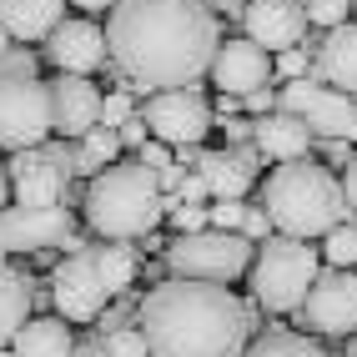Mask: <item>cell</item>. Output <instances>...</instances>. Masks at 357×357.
Returning a JSON list of instances; mask_svg holds the SVG:
<instances>
[{
    "label": "cell",
    "mask_w": 357,
    "mask_h": 357,
    "mask_svg": "<svg viewBox=\"0 0 357 357\" xmlns=\"http://www.w3.org/2000/svg\"><path fill=\"white\" fill-rule=\"evenodd\" d=\"M302 15H307V26L337 31V26H347V15H352V0H302Z\"/></svg>",
    "instance_id": "cell-28"
},
{
    "label": "cell",
    "mask_w": 357,
    "mask_h": 357,
    "mask_svg": "<svg viewBox=\"0 0 357 357\" xmlns=\"http://www.w3.org/2000/svg\"><path fill=\"white\" fill-rule=\"evenodd\" d=\"M312 70L332 91H357V20L322 36V45L312 51Z\"/></svg>",
    "instance_id": "cell-19"
},
{
    "label": "cell",
    "mask_w": 357,
    "mask_h": 357,
    "mask_svg": "<svg viewBox=\"0 0 357 357\" xmlns=\"http://www.w3.org/2000/svg\"><path fill=\"white\" fill-rule=\"evenodd\" d=\"M6 51H10V36H6V31H0V56H6Z\"/></svg>",
    "instance_id": "cell-46"
},
{
    "label": "cell",
    "mask_w": 357,
    "mask_h": 357,
    "mask_svg": "<svg viewBox=\"0 0 357 357\" xmlns=\"http://www.w3.org/2000/svg\"><path fill=\"white\" fill-rule=\"evenodd\" d=\"M116 136H121V146H141V141H146V121H141V116H131V121L116 126Z\"/></svg>",
    "instance_id": "cell-37"
},
{
    "label": "cell",
    "mask_w": 357,
    "mask_h": 357,
    "mask_svg": "<svg viewBox=\"0 0 357 357\" xmlns=\"http://www.w3.org/2000/svg\"><path fill=\"white\" fill-rule=\"evenodd\" d=\"M302 322L327 337H347L357 332V272H317V282L302 297Z\"/></svg>",
    "instance_id": "cell-12"
},
{
    "label": "cell",
    "mask_w": 357,
    "mask_h": 357,
    "mask_svg": "<svg viewBox=\"0 0 357 357\" xmlns=\"http://www.w3.org/2000/svg\"><path fill=\"white\" fill-rule=\"evenodd\" d=\"M242 217H247V202H211L206 206L211 231H242Z\"/></svg>",
    "instance_id": "cell-30"
},
{
    "label": "cell",
    "mask_w": 357,
    "mask_h": 357,
    "mask_svg": "<svg viewBox=\"0 0 357 357\" xmlns=\"http://www.w3.org/2000/svg\"><path fill=\"white\" fill-rule=\"evenodd\" d=\"M6 176H10L15 206H61L66 202V181H70V151H61V146L15 151Z\"/></svg>",
    "instance_id": "cell-10"
},
{
    "label": "cell",
    "mask_w": 357,
    "mask_h": 357,
    "mask_svg": "<svg viewBox=\"0 0 357 357\" xmlns=\"http://www.w3.org/2000/svg\"><path fill=\"white\" fill-rule=\"evenodd\" d=\"M45 51H51L61 76H91L106 61V31L96 20H61V26L45 36Z\"/></svg>",
    "instance_id": "cell-16"
},
{
    "label": "cell",
    "mask_w": 357,
    "mask_h": 357,
    "mask_svg": "<svg viewBox=\"0 0 357 357\" xmlns=\"http://www.w3.org/2000/svg\"><path fill=\"white\" fill-rule=\"evenodd\" d=\"M222 45L217 15L202 0H116L106 20V51L136 86L176 91L211 70Z\"/></svg>",
    "instance_id": "cell-1"
},
{
    "label": "cell",
    "mask_w": 357,
    "mask_h": 357,
    "mask_svg": "<svg viewBox=\"0 0 357 357\" xmlns=\"http://www.w3.org/2000/svg\"><path fill=\"white\" fill-rule=\"evenodd\" d=\"M252 136H257V151H261V156H272L277 166H282V161H302L307 146H312V131H307L297 116H287V111L261 116V121L252 126Z\"/></svg>",
    "instance_id": "cell-21"
},
{
    "label": "cell",
    "mask_w": 357,
    "mask_h": 357,
    "mask_svg": "<svg viewBox=\"0 0 357 357\" xmlns=\"http://www.w3.org/2000/svg\"><path fill=\"white\" fill-rule=\"evenodd\" d=\"M252 297L257 307L267 312H297L307 287L317 282V252L297 242V236H267L257 252H252Z\"/></svg>",
    "instance_id": "cell-6"
},
{
    "label": "cell",
    "mask_w": 357,
    "mask_h": 357,
    "mask_svg": "<svg viewBox=\"0 0 357 357\" xmlns=\"http://www.w3.org/2000/svg\"><path fill=\"white\" fill-rule=\"evenodd\" d=\"M166 217V197L156 186V172L141 161H116L86 186V227L101 231L106 242H136L151 236Z\"/></svg>",
    "instance_id": "cell-4"
},
{
    "label": "cell",
    "mask_w": 357,
    "mask_h": 357,
    "mask_svg": "<svg viewBox=\"0 0 357 357\" xmlns=\"http://www.w3.org/2000/svg\"><path fill=\"white\" fill-rule=\"evenodd\" d=\"M45 91H51V131L86 136L101 126V86L91 76H56L45 81Z\"/></svg>",
    "instance_id": "cell-15"
},
{
    "label": "cell",
    "mask_w": 357,
    "mask_h": 357,
    "mask_svg": "<svg viewBox=\"0 0 357 357\" xmlns=\"http://www.w3.org/2000/svg\"><path fill=\"white\" fill-rule=\"evenodd\" d=\"M252 166H257V151H252V146L206 151V156H197V176H202V186H206V197H217V202H242L247 186H252Z\"/></svg>",
    "instance_id": "cell-18"
},
{
    "label": "cell",
    "mask_w": 357,
    "mask_h": 357,
    "mask_svg": "<svg viewBox=\"0 0 357 357\" xmlns=\"http://www.w3.org/2000/svg\"><path fill=\"white\" fill-rule=\"evenodd\" d=\"M0 357H10V347H0Z\"/></svg>",
    "instance_id": "cell-48"
},
{
    "label": "cell",
    "mask_w": 357,
    "mask_h": 357,
    "mask_svg": "<svg viewBox=\"0 0 357 357\" xmlns=\"http://www.w3.org/2000/svg\"><path fill=\"white\" fill-rule=\"evenodd\" d=\"M31 317V282L26 272H15L6 257H0V347H10V337Z\"/></svg>",
    "instance_id": "cell-23"
},
{
    "label": "cell",
    "mask_w": 357,
    "mask_h": 357,
    "mask_svg": "<svg viewBox=\"0 0 357 357\" xmlns=\"http://www.w3.org/2000/svg\"><path fill=\"white\" fill-rule=\"evenodd\" d=\"M352 15H357V0H352Z\"/></svg>",
    "instance_id": "cell-49"
},
{
    "label": "cell",
    "mask_w": 357,
    "mask_h": 357,
    "mask_svg": "<svg viewBox=\"0 0 357 357\" xmlns=\"http://www.w3.org/2000/svg\"><path fill=\"white\" fill-rule=\"evenodd\" d=\"M76 337L61 317H26V327L10 337V357H70Z\"/></svg>",
    "instance_id": "cell-22"
},
{
    "label": "cell",
    "mask_w": 357,
    "mask_h": 357,
    "mask_svg": "<svg viewBox=\"0 0 357 357\" xmlns=\"http://www.w3.org/2000/svg\"><path fill=\"white\" fill-rule=\"evenodd\" d=\"M252 242L242 231H192V236H176L172 247H161L166 267H172V277H192V282H227L242 277L252 267Z\"/></svg>",
    "instance_id": "cell-7"
},
{
    "label": "cell",
    "mask_w": 357,
    "mask_h": 357,
    "mask_svg": "<svg viewBox=\"0 0 357 357\" xmlns=\"http://www.w3.org/2000/svg\"><path fill=\"white\" fill-rule=\"evenodd\" d=\"M242 357H327L317 342H307L302 332H267V337H257Z\"/></svg>",
    "instance_id": "cell-26"
},
{
    "label": "cell",
    "mask_w": 357,
    "mask_h": 357,
    "mask_svg": "<svg viewBox=\"0 0 357 357\" xmlns=\"http://www.w3.org/2000/svg\"><path fill=\"white\" fill-rule=\"evenodd\" d=\"M327 156H332V161H337V166H342V161H347L352 151H347V141H327Z\"/></svg>",
    "instance_id": "cell-43"
},
{
    "label": "cell",
    "mask_w": 357,
    "mask_h": 357,
    "mask_svg": "<svg viewBox=\"0 0 357 357\" xmlns=\"http://www.w3.org/2000/svg\"><path fill=\"white\" fill-rule=\"evenodd\" d=\"M6 202H10V176H6V166H0V211H6Z\"/></svg>",
    "instance_id": "cell-44"
},
{
    "label": "cell",
    "mask_w": 357,
    "mask_h": 357,
    "mask_svg": "<svg viewBox=\"0 0 357 357\" xmlns=\"http://www.w3.org/2000/svg\"><path fill=\"white\" fill-rule=\"evenodd\" d=\"M131 116H136L131 91H106V96H101V126H106V131H116L121 121H131Z\"/></svg>",
    "instance_id": "cell-31"
},
{
    "label": "cell",
    "mask_w": 357,
    "mask_h": 357,
    "mask_svg": "<svg viewBox=\"0 0 357 357\" xmlns=\"http://www.w3.org/2000/svg\"><path fill=\"white\" fill-rule=\"evenodd\" d=\"M277 111L297 116V121L322 136V141H357V101L347 96V91H332L312 76L302 81H287L277 91Z\"/></svg>",
    "instance_id": "cell-8"
},
{
    "label": "cell",
    "mask_w": 357,
    "mask_h": 357,
    "mask_svg": "<svg viewBox=\"0 0 357 357\" xmlns=\"http://www.w3.org/2000/svg\"><path fill=\"white\" fill-rule=\"evenodd\" d=\"M116 151H121V136L106 131V126H96V131H86V136H81V151L70 156V166H76V172L101 176L106 166H116Z\"/></svg>",
    "instance_id": "cell-25"
},
{
    "label": "cell",
    "mask_w": 357,
    "mask_h": 357,
    "mask_svg": "<svg viewBox=\"0 0 357 357\" xmlns=\"http://www.w3.org/2000/svg\"><path fill=\"white\" fill-rule=\"evenodd\" d=\"M242 20H247V40L261 51H292L307 31L302 0H247Z\"/></svg>",
    "instance_id": "cell-17"
},
{
    "label": "cell",
    "mask_w": 357,
    "mask_h": 357,
    "mask_svg": "<svg viewBox=\"0 0 357 357\" xmlns=\"http://www.w3.org/2000/svg\"><path fill=\"white\" fill-rule=\"evenodd\" d=\"M141 121L156 131V141H166L172 151L197 146V141L211 131V101L197 86H176V91H156L141 111Z\"/></svg>",
    "instance_id": "cell-9"
},
{
    "label": "cell",
    "mask_w": 357,
    "mask_h": 357,
    "mask_svg": "<svg viewBox=\"0 0 357 357\" xmlns=\"http://www.w3.org/2000/svg\"><path fill=\"white\" fill-rule=\"evenodd\" d=\"M70 6H81V10H106V6H116V0H70Z\"/></svg>",
    "instance_id": "cell-45"
},
{
    "label": "cell",
    "mask_w": 357,
    "mask_h": 357,
    "mask_svg": "<svg viewBox=\"0 0 357 357\" xmlns=\"http://www.w3.org/2000/svg\"><path fill=\"white\" fill-rule=\"evenodd\" d=\"M231 111H236V96H217V106H211V116H222V121H231Z\"/></svg>",
    "instance_id": "cell-42"
},
{
    "label": "cell",
    "mask_w": 357,
    "mask_h": 357,
    "mask_svg": "<svg viewBox=\"0 0 357 357\" xmlns=\"http://www.w3.org/2000/svg\"><path fill=\"white\" fill-rule=\"evenodd\" d=\"M66 15V0H0V31L15 40H45Z\"/></svg>",
    "instance_id": "cell-20"
},
{
    "label": "cell",
    "mask_w": 357,
    "mask_h": 357,
    "mask_svg": "<svg viewBox=\"0 0 357 357\" xmlns=\"http://www.w3.org/2000/svg\"><path fill=\"white\" fill-rule=\"evenodd\" d=\"M176 202H192V206H202V197H206V186H202V176L192 172V176H181V186L172 192Z\"/></svg>",
    "instance_id": "cell-36"
},
{
    "label": "cell",
    "mask_w": 357,
    "mask_h": 357,
    "mask_svg": "<svg viewBox=\"0 0 357 357\" xmlns=\"http://www.w3.org/2000/svg\"><path fill=\"white\" fill-rule=\"evenodd\" d=\"M146 172H166V166H176V151L166 146V141H141V156H136Z\"/></svg>",
    "instance_id": "cell-33"
},
{
    "label": "cell",
    "mask_w": 357,
    "mask_h": 357,
    "mask_svg": "<svg viewBox=\"0 0 357 357\" xmlns=\"http://www.w3.org/2000/svg\"><path fill=\"white\" fill-rule=\"evenodd\" d=\"M222 126H227V141H231V146H247V136H252L247 121H236V116H231V121H222Z\"/></svg>",
    "instance_id": "cell-39"
},
{
    "label": "cell",
    "mask_w": 357,
    "mask_h": 357,
    "mask_svg": "<svg viewBox=\"0 0 357 357\" xmlns=\"http://www.w3.org/2000/svg\"><path fill=\"white\" fill-rule=\"evenodd\" d=\"M136 332L146 357H242L252 337L247 302L222 282L172 277L136 302Z\"/></svg>",
    "instance_id": "cell-2"
},
{
    "label": "cell",
    "mask_w": 357,
    "mask_h": 357,
    "mask_svg": "<svg viewBox=\"0 0 357 357\" xmlns=\"http://www.w3.org/2000/svg\"><path fill=\"white\" fill-rule=\"evenodd\" d=\"M101 347H106L111 357H146V342H141L136 322H121V327H111L106 337H101Z\"/></svg>",
    "instance_id": "cell-29"
},
{
    "label": "cell",
    "mask_w": 357,
    "mask_h": 357,
    "mask_svg": "<svg viewBox=\"0 0 357 357\" xmlns=\"http://www.w3.org/2000/svg\"><path fill=\"white\" fill-rule=\"evenodd\" d=\"M202 6H206L211 15H217V10H222V15H242V10H247V0H202Z\"/></svg>",
    "instance_id": "cell-40"
},
{
    "label": "cell",
    "mask_w": 357,
    "mask_h": 357,
    "mask_svg": "<svg viewBox=\"0 0 357 357\" xmlns=\"http://www.w3.org/2000/svg\"><path fill=\"white\" fill-rule=\"evenodd\" d=\"M51 136V91L36 76V56L6 51L0 56V146L31 151Z\"/></svg>",
    "instance_id": "cell-5"
},
{
    "label": "cell",
    "mask_w": 357,
    "mask_h": 357,
    "mask_svg": "<svg viewBox=\"0 0 357 357\" xmlns=\"http://www.w3.org/2000/svg\"><path fill=\"white\" fill-rule=\"evenodd\" d=\"M242 236H247V242H267V236H272V217H267L261 206H247V217H242Z\"/></svg>",
    "instance_id": "cell-34"
},
{
    "label": "cell",
    "mask_w": 357,
    "mask_h": 357,
    "mask_svg": "<svg viewBox=\"0 0 357 357\" xmlns=\"http://www.w3.org/2000/svg\"><path fill=\"white\" fill-rule=\"evenodd\" d=\"M307 70H312V51H302V45H292V51H282V56H277V76L302 81Z\"/></svg>",
    "instance_id": "cell-32"
},
{
    "label": "cell",
    "mask_w": 357,
    "mask_h": 357,
    "mask_svg": "<svg viewBox=\"0 0 357 357\" xmlns=\"http://www.w3.org/2000/svg\"><path fill=\"white\" fill-rule=\"evenodd\" d=\"M272 76V56L261 51V45H252L247 36L242 40H222L217 56H211V81H217L222 96H236L247 101L252 91H261Z\"/></svg>",
    "instance_id": "cell-14"
},
{
    "label": "cell",
    "mask_w": 357,
    "mask_h": 357,
    "mask_svg": "<svg viewBox=\"0 0 357 357\" xmlns=\"http://www.w3.org/2000/svg\"><path fill=\"white\" fill-rule=\"evenodd\" d=\"M347 357H357V337H352V342H347Z\"/></svg>",
    "instance_id": "cell-47"
},
{
    "label": "cell",
    "mask_w": 357,
    "mask_h": 357,
    "mask_svg": "<svg viewBox=\"0 0 357 357\" xmlns=\"http://www.w3.org/2000/svg\"><path fill=\"white\" fill-rule=\"evenodd\" d=\"M317 257H327L332 272H352V267H357V227H352V222L332 227V231L322 236V252H317Z\"/></svg>",
    "instance_id": "cell-27"
},
{
    "label": "cell",
    "mask_w": 357,
    "mask_h": 357,
    "mask_svg": "<svg viewBox=\"0 0 357 357\" xmlns=\"http://www.w3.org/2000/svg\"><path fill=\"white\" fill-rule=\"evenodd\" d=\"M91 261H96V272H101V282H106L111 302L136 282V252H131L126 242H101V247H91Z\"/></svg>",
    "instance_id": "cell-24"
},
{
    "label": "cell",
    "mask_w": 357,
    "mask_h": 357,
    "mask_svg": "<svg viewBox=\"0 0 357 357\" xmlns=\"http://www.w3.org/2000/svg\"><path fill=\"white\" fill-rule=\"evenodd\" d=\"M261 211L272 217V227L282 236H297V242L327 236L332 227L347 222V202H342L337 176H332V166H322L312 156L282 161L267 176V186H261Z\"/></svg>",
    "instance_id": "cell-3"
},
{
    "label": "cell",
    "mask_w": 357,
    "mask_h": 357,
    "mask_svg": "<svg viewBox=\"0 0 357 357\" xmlns=\"http://www.w3.org/2000/svg\"><path fill=\"white\" fill-rule=\"evenodd\" d=\"M337 186H342V202H347V206H357V156H347V161H342Z\"/></svg>",
    "instance_id": "cell-35"
},
{
    "label": "cell",
    "mask_w": 357,
    "mask_h": 357,
    "mask_svg": "<svg viewBox=\"0 0 357 357\" xmlns=\"http://www.w3.org/2000/svg\"><path fill=\"white\" fill-rule=\"evenodd\" d=\"M70 236L66 206H6L0 211V257L15 252H51Z\"/></svg>",
    "instance_id": "cell-13"
},
{
    "label": "cell",
    "mask_w": 357,
    "mask_h": 357,
    "mask_svg": "<svg viewBox=\"0 0 357 357\" xmlns=\"http://www.w3.org/2000/svg\"><path fill=\"white\" fill-rule=\"evenodd\" d=\"M51 302H56V312L61 322H96L106 312V282L96 272V261H91V247L86 252H70L61 267L51 272Z\"/></svg>",
    "instance_id": "cell-11"
},
{
    "label": "cell",
    "mask_w": 357,
    "mask_h": 357,
    "mask_svg": "<svg viewBox=\"0 0 357 357\" xmlns=\"http://www.w3.org/2000/svg\"><path fill=\"white\" fill-rule=\"evenodd\" d=\"M272 106H277L272 91H252V96H247V111H257V116H272Z\"/></svg>",
    "instance_id": "cell-38"
},
{
    "label": "cell",
    "mask_w": 357,
    "mask_h": 357,
    "mask_svg": "<svg viewBox=\"0 0 357 357\" xmlns=\"http://www.w3.org/2000/svg\"><path fill=\"white\" fill-rule=\"evenodd\" d=\"M70 357H111V352H106L101 337H96V342H76V347H70Z\"/></svg>",
    "instance_id": "cell-41"
}]
</instances>
